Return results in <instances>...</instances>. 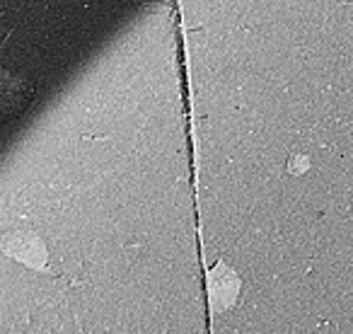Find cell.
Returning <instances> with one entry per match:
<instances>
[{
  "label": "cell",
  "mask_w": 353,
  "mask_h": 334,
  "mask_svg": "<svg viewBox=\"0 0 353 334\" xmlns=\"http://www.w3.org/2000/svg\"><path fill=\"white\" fill-rule=\"evenodd\" d=\"M34 99V83L22 75H15L12 70L0 68V124L12 121Z\"/></svg>",
  "instance_id": "cell-1"
}]
</instances>
